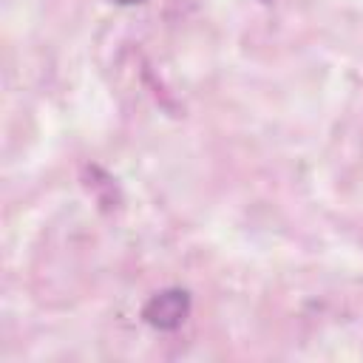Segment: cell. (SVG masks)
I'll return each instance as SVG.
<instances>
[{
	"label": "cell",
	"instance_id": "6da1fadb",
	"mask_svg": "<svg viewBox=\"0 0 363 363\" xmlns=\"http://www.w3.org/2000/svg\"><path fill=\"white\" fill-rule=\"evenodd\" d=\"M187 315H190V295L184 289H162L142 309V318L159 332L179 329L187 320Z\"/></svg>",
	"mask_w": 363,
	"mask_h": 363
},
{
	"label": "cell",
	"instance_id": "7a4b0ae2",
	"mask_svg": "<svg viewBox=\"0 0 363 363\" xmlns=\"http://www.w3.org/2000/svg\"><path fill=\"white\" fill-rule=\"evenodd\" d=\"M113 3H119V6H136V3H142V0H113Z\"/></svg>",
	"mask_w": 363,
	"mask_h": 363
},
{
	"label": "cell",
	"instance_id": "3957f363",
	"mask_svg": "<svg viewBox=\"0 0 363 363\" xmlns=\"http://www.w3.org/2000/svg\"><path fill=\"white\" fill-rule=\"evenodd\" d=\"M264 3H267V0H264Z\"/></svg>",
	"mask_w": 363,
	"mask_h": 363
}]
</instances>
